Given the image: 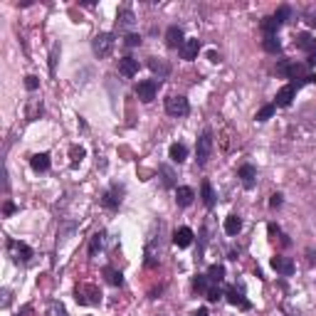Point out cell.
<instances>
[{
    "label": "cell",
    "mask_w": 316,
    "mask_h": 316,
    "mask_svg": "<svg viewBox=\"0 0 316 316\" xmlns=\"http://www.w3.org/2000/svg\"><path fill=\"white\" fill-rule=\"evenodd\" d=\"M114 32H101V35H96L94 40H92V52H94L99 59H104V57L111 55V50H114Z\"/></svg>",
    "instance_id": "cell-2"
},
{
    "label": "cell",
    "mask_w": 316,
    "mask_h": 316,
    "mask_svg": "<svg viewBox=\"0 0 316 316\" xmlns=\"http://www.w3.org/2000/svg\"><path fill=\"white\" fill-rule=\"evenodd\" d=\"M210 153H213V134L203 131V136L198 138V146H195V161H198V165H205Z\"/></svg>",
    "instance_id": "cell-4"
},
{
    "label": "cell",
    "mask_w": 316,
    "mask_h": 316,
    "mask_svg": "<svg viewBox=\"0 0 316 316\" xmlns=\"http://www.w3.org/2000/svg\"><path fill=\"white\" fill-rule=\"evenodd\" d=\"M149 67H151L153 74H158V79H163V77L171 74V65H168L165 59H161V57H151V59H149Z\"/></svg>",
    "instance_id": "cell-15"
},
{
    "label": "cell",
    "mask_w": 316,
    "mask_h": 316,
    "mask_svg": "<svg viewBox=\"0 0 316 316\" xmlns=\"http://www.w3.org/2000/svg\"><path fill=\"white\" fill-rule=\"evenodd\" d=\"M134 23H136L134 10H131V8H121V10H119V15H116V25H119V30L134 28Z\"/></svg>",
    "instance_id": "cell-16"
},
{
    "label": "cell",
    "mask_w": 316,
    "mask_h": 316,
    "mask_svg": "<svg viewBox=\"0 0 316 316\" xmlns=\"http://www.w3.org/2000/svg\"><path fill=\"white\" fill-rule=\"evenodd\" d=\"M173 242H176L180 249L191 247L193 245V230L191 227H178V230L173 233Z\"/></svg>",
    "instance_id": "cell-14"
},
{
    "label": "cell",
    "mask_w": 316,
    "mask_h": 316,
    "mask_svg": "<svg viewBox=\"0 0 316 316\" xmlns=\"http://www.w3.org/2000/svg\"><path fill=\"white\" fill-rule=\"evenodd\" d=\"M15 210H17V205H15V203H10V200H8V203H5V207H3V213H5V215H13Z\"/></svg>",
    "instance_id": "cell-43"
},
{
    "label": "cell",
    "mask_w": 316,
    "mask_h": 316,
    "mask_svg": "<svg viewBox=\"0 0 316 316\" xmlns=\"http://www.w3.org/2000/svg\"><path fill=\"white\" fill-rule=\"evenodd\" d=\"M30 165H32L35 173H45V171H50V153H35V156L30 158Z\"/></svg>",
    "instance_id": "cell-17"
},
{
    "label": "cell",
    "mask_w": 316,
    "mask_h": 316,
    "mask_svg": "<svg viewBox=\"0 0 316 316\" xmlns=\"http://www.w3.org/2000/svg\"><path fill=\"white\" fill-rule=\"evenodd\" d=\"M309 82H314V84H316V74H309Z\"/></svg>",
    "instance_id": "cell-49"
},
{
    "label": "cell",
    "mask_w": 316,
    "mask_h": 316,
    "mask_svg": "<svg viewBox=\"0 0 316 316\" xmlns=\"http://www.w3.org/2000/svg\"><path fill=\"white\" fill-rule=\"evenodd\" d=\"M193 289L195 291H200V294H207V289H210V279H207V275H198L195 279H193Z\"/></svg>",
    "instance_id": "cell-28"
},
{
    "label": "cell",
    "mask_w": 316,
    "mask_h": 316,
    "mask_svg": "<svg viewBox=\"0 0 316 316\" xmlns=\"http://www.w3.org/2000/svg\"><path fill=\"white\" fill-rule=\"evenodd\" d=\"M297 84L291 82V84H287V87H282L279 92H277V96H275V107H289L291 104V99L297 96Z\"/></svg>",
    "instance_id": "cell-9"
},
{
    "label": "cell",
    "mask_w": 316,
    "mask_h": 316,
    "mask_svg": "<svg viewBox=\"0 0 316 316\" xmlns=\"http://www.w3.org/2000/svg\"><path fill=\"white\" fill-rule=\"evenodd\" d=\"M289 15H291V10H289V5H282V8H279V10H277V13H275V17H277V20H279V23H282V25H284V23H287V20H289Z\"/></svg>",
    "instance_id": "cell-37"
},
{
    "label": "cell",
    "mask_w": 316,
    "mask_h": 316,
    "mask_svg": "<svg viewBox=\"0 0 316 316\" xmlns=\"http://www.w3.org/2000/svg\"><path fill=\"white\" fill-rule=\"evenodd\" d=\"M279 28H282V23L277 20L275 15H269V17L262 20V32H264V37H277Z\"/></svg>",
    "instance_id": "cell-21"
},
{
    "label": "cell",
    "mask_w": 316,
    "mask_h": 316,
    "mask_svg": "<svg viewBox=\"0 0 316 316\" xmlns=\"http://www.w3.org/2000/svg\"><path fill=\"white\" fill-rule=\"evenodd\" d=\"M104 277H107V282H109L111 287H124V275H121L119 269H114V267H104Z\"/></svg>",
    "instance_id": "cell-24"
},
{
    "label": "cell",
    "mask_w": 316,
    "mask_h": 316,
    "mask_svg": "<svg viewBox=\"0 0 316 316\" xmlns=\"http://www.w3.org/2000/svg\"><path fill=\"white\" fill-rule=\"evenodd\" d=\"M294 45H297L299 50H304V52H309V55L316 50V40L309 35V32H299V35H297V40H294Z\"/></svg>",
    "instance_id": "cell-20"
},
{
    "label": "cell",
    "mask_w": 316,
    "mask_h": 316,
    "mask_svg": "<svg viewBox=\"0 0 316 316\" xmlns=\"http://www.w3.org/2000/svg\"><path fill=\"white\" fill-rule=\"evenodd\" d=\"M101 247H104V233L92 235V242H89V257H96Z\"/></svg>",
    "instance_id": "cell-27"
},
{
    "label": "cell",
    "mask_w": 316,
    "mask_h": 316,
    "mask_svg": "<svg viewBox=\"0 0 316 316\" xmlns=\"http://www.w3.org/2000/svg\"><path fill=\"white\" fill-rule=\"evenodd\" d=\"M121 195H124L121 185H111V191H107L101 195V205L109 207V210H116V207L121 205Z\"/></svg>",
    "instance_id": "cell-7"
},
{
    "label": "cell",
    "mask_w": 316,
    "mask_h": 316,
    "mask_svg": "<svg viewBox=\"0 0 316 316\" xmlns=\"http://www.w3.org/2000/svg\"><path fill=\"white\" fill-rule=\"evenodd\" d=\"M161 176H163L165 188H173V185H176V176H173V171H171L168 165H161Z\"/></svg>",
    "instance_id": "cell-32"
},
{
    "label": "cell",
    "mask_w": 316,
    "mask_h": 316,
    "mask_svg": "<svg viewBox=\"0 0 316 316\" xmlns=\"http://www.w3.org/2000/svg\"><path fill=\"white\" fill-rule=\"evenodd\" d=\"M198 52H200V40H198V37L185 40V45L180 47V57H183V59H188V62H193V59L198 57Z\"/></svg>",
    "instance_id": "cell-13"
},
{
    "label": "cell",
    "mask_w": 316,
    "mask_h": 316,
    "mask_svg": "<svg viewBox=\"0 0 316 316\" xmlns=\"http://www.w3.org/2000/svg\"><path fill=\"white\" fill-rule=\"evenodd\" d=\"M207 279H210V284H220L222 279H225V267L222 264H213L207 269Z\"/></svg>",
    "instance_id": "cell-26"
},
{
    "label": "cell",
    "mask_w": 316,
    "mask_h": 316,
    "mask_svg": "<svg viewBox=\"0 0 316 316\" xmlns=\"http://www.w3.org/2000/svg\"><path fill=\"white\" fill-rule=\"evenodd\" d=\"M205 297H207V302H220V299H222V289L218 287V284H213V287L207 289Z\"/></svg>",
    "instance_id": "cell-34"
},
{
    "label": "cell",
    "mask_w": 316,
    "mask_h": 316,
    "mask_svg": "<svg viewBox=\"0 0 316 316\" xmlns=\"http://www.w3.org/2000/svg\"><path fill=\"white\" fill-rule=\"evenodd\" d=\"M237 178H240V183H242L247 191H249V188H255V183H257V168H255V165H249V163L240 165Z\"/></svg>",
    "instance_id": "cell-8"
},
{
    "label": "cell",
    "mask_w": 316,
    "mask_h": 316,
    "mask_svg": "<svg viewBox=\"0 0 316 316\" xmlns=\"http://www.w3.org/2000/svg\"><path fill=\"white\" fill-rule=\"evenodd\" d=\"M240 230H242V220L237 215H227L225 218V233L230 237H235V235H240Z\"/></svg>",
    "instance_id": "cell-25"
},
{
    "label": "cell",
    "mask_w": 316,
    "mask_h": 316,
    "mask_svg": "<svg viewBox=\"0 0 316 316\" xmlns=\"http://www.w3.org/2000/svg\"><path fill=\"white\" fill-rule=\"evenodd\" d=\"M193 316H210V314H207L205 309H198V311H195V314H193Z\"/></svg>",
    "instance_id": "cell-48"
},
{
    "label": "cell",
    "mask_w": 316,
    "mask_h": 316,
    "mask_svg": "<svg viewBox=\"0 0 316 316\" xmlns=\"http://www.w3.org/2000/svg\"><path fill=\"white\" fill-rule=\"evenodd\" d=\"M119 72H121L124 77H136L138 74V59H134V57L119 59Z\"/></svg>",
    "instance_id": "cell-18"
},
{
    "label": "cell",
    "mask_w": 316,
    "mask_h": 316,
    "mask_svg": "<svg viewBox=\"0 0 316 316\" xmlns=\"http://www.w3.org/2000/svg\"><path fill=\"white\" fill-rule=\"evenodd\" d=\"M74 299L82 306H94V304L101 302V291L94 284H77L74 287Z\"/></svg>",
    "instance_id": "cell-1"
},
{
    "label": "cell",
    "mask_w": 316,
    "mask_h": 316,
    "mask_svg": "<svg viewBox=\"0 0 316 316\" xmlns=\"http://www.w3.org/2000/svg\"><path fill=\"white\" fill-rule=\"evenodd\" d=\"M124 45H126V47H136V45H141V35H136V32H131V35H126Z\"/></svg>",
    "instance_id": "cell-40"
},
{
    "label": "cell",
    "mask_w": 316,
    "mask_h": 316,
    "mask_svg": "<svg viewBox=\"0 0 316 316\" xmlns=\"http://www.w3.org/2000/svg\"><path fill=\"white\" fill-rule=\"evenodd\" d=\"M168 156H171L173 163H183V161L188 158V149H185V143H173L171 151H168Z\"/></svg>",
    "instance_id": "cell-23"
},
{
    "label": "cell",
    "mask_w": 316,
    "mask_h": 316,
    "mask_svg": "<svg viewBox=\"0 0 316 316\" xmlns=\"http://www.w3.org/2000/svg\"><path fill=\"white\" fill-rule=\"evenodd\" d=\"M272 269L282 277H291L294 275V262L289 257H272Z\"/></svg>",
    "instance_id": "cell-12"
},
{
    "label": "cell",
    "mask_w": 316,
    "mask_h": 316,
    "mask_svg": "<svg viewBox=\"0 0 316 316\" xmlns=\"http://www.w3.org/2000/svg\"><path fill=\"white\" fill-rule=\"evenodd\" d=\"M289 69H291V62H289V59H282V62L277 65V77L289 79Z\"/></svg>",
    "instance_id": "cell-33"
},
{
    "label": "cell",
    "mask_w": 316,
    "mask_h": 316,
    "mask_svg": "<svg viewBox=\"0 0 316 316\" xmlns=\"http://www.w3.org/2000/svg\"><path fill=\"white\" fill-rule=\"evenodd\" d=\"M8 252H10V257H13V262H30L32 260V247H28L25 242H17V240H8Z\"/></svg>",
    "instance_id": "cell-5"
},
{
    "label": "cell",
    "mask_w": 316,
    "mask_h": 316,
    "mask_svg": "<svg viewBox=\"0 0 316 316\" xmlns=\"http://www.w3.org/2000/svg\"><path fill=\"white\" fill-rule=\"evenodd\" d=\"M82 158H84V149L82 146H74V149H72V165H77Z\"/></svg>",
    "instance_id": "cell-39"
},
{
    "label": "cell",
    "mask_w": 316,
    "mask_h": 316,
    "mask_svg": "<svg viewBox=\"0 0 316 316\" xmlns=\"http://www.w3.org/2000/svg\"><path fill=\"white\" fill-rule=\"evenodd\" d=\"M156 92H158V82H156V79H143V82L136 84V96L143 104L153 101V99H156Z\"/></svg>",
    "instance_id": "cell-6"
},
{
    "label": "cell",
    "mask_w": 316,
    "mask_h": 316,
    "mask_svg": "<svg viewBox=\"0 0 316 316\" xmlns=\"http://www.w3.org/2000/svg\"><path fill=\"white\" fill-rule=\"evenodd\" d=\"M200 198H203L205 207H215V191H213L210 180H203V185H200Z\"/></svg>",
    "instance_id": "cell-22"
},
{
    "label": "cell",
    "mask_w": 316,
    "mask_h": 316,
    "mask_svg": "<svg viewBox=\"0 0 316 316\" xmlns=\"http://www.w3.org/2000/svg\"><path fill=\"white\" fill-rule=\"evenodd\" d=\"M37 77H32V74H30V77H25V87H28L30 92H35V89H37Z\"/></svg>",
    "instance_id": "cell-42"
},
{
    "label": "cell",
    "mask_w": 316,
    "mask_h": 316,
    "mask_svg": "<svg viewBox=\"0 0 316 316\" xmlns=\"http://www.w3.org/2000/svg\"><path fill=\"white\" fill-rule=\"evenodd\" d=\"M8 304H10V291L5 289V291H3V306H8Z\"/></svg>",
    "instance_id": "cell-44"
},
{
    "label": "cell",
    "mask_w": 316,
    "mask_h": 316,
    "mask_svg": "<svg viewBox=\"0 0 316 316\" xmlns=\"http://www.w3.org/2000/svg\"><path fill=\"white\" fill-rule=\"evenodd\" d=\"M282 203H284V195H282V193H275V195H272V198H269V207H282Z\"/></svg>",
    "instance_id": "cell-41"
},
{
    "label": "cell",
    "mask_w": 316,
    "mask_h": 316,
    "mask_svg": "<svg viewBox=\"0 0 316 316\" xmlns=\"http://www.w3.org/2000/svg\"><path fill=\"white\" fill-rule=\"evenodd\" d=\"M262 47H264L267 52H272V55L282 52V42L277 40V37H264V40H262Z\"/></svg>",
    "instance_id": "cell-29"
},
{
    "label": "cell",
    "mask_w": 316,
    "mask_h": 316,
    "mask_svg": "<svg viewBox=\"0 0 316 316\" xmlns=\"http://www.w3.org/2000/svg\"><path fill=\"white\" fill-rule=\"evenodd\" d=\"M195 200V191L193 188H188V185H180L178 191H176V203H178L180 207H188Z\"/></svg>",
    "instance_id": "cell-19"
},
{
    "label": "cell",
    "mask_w": 316,
    "mask_h": 316,
    "mask_svg": "<svg viewBox=\"0 0 316 316\" xmlns=\"http://www.w3.org/2000/svg\"><path fill=\"white\" fill-rule=\"evenodd\" d=\"M57 57H59V45H52V52H50V72L55 74L57 67Z\"/></svg>",
    "instance_id": "cell-38"
},
{
    "label": "cell",
    "mask_w": 316,
    "mask_h": 316,
    "mask_svg": "<svg viewBox=\"0 0 316 316\" xmlns=\"http://www.w3.org/2000/svg\"><path fill=\"white\" fill-rule=\"evenodd\" d=\"M210 62H215V65H218V62H220V55H218V52H210Z\"/></svg>",
    "instance_id": "cell-46"
},
{
    "label": "cell",
    "mask_w": 316,
    "mask_h": 316,
    "mask_svg": "<svg viewBox=\"0 0 316 316\" xmlns=\"http://www.w3.org/2000/svg\"><path fill=\"white\" fill-rule=\"evenodd\" d=\"M225 297H227V302L233 304V306H240V309H245V311H247L249 306H252V304H249V299H245L242 287H240V289H237V287H230L227 291H225Z\"/></svg>",
    "instance_id": "cell-11"
},
{
    "label": "cell",
    "mask_w": 316,
    "mask_h": 316,
    "mask_svg": "<svg viewBox=\"0 0 316 316\" xmlns=\"http://www.w3.org/2000/svg\"><path fill=\"white\" fill-rule=\"evenodd\" d=\"M267 230H269V235H272V240H277V237H282V245H291V242H289V237H284V235H282V230L277 227L275 222H272V225H269Z\"/></svg>",
    "instance_id": "cell-36"
},
{
    "label": "cell",
    "mask_w": 316,
    "mask_h": 316,
    "mask_svg": "<svg viewBox=\"0 0 316 316\" xmlns=\"http://www.w3.org/2000/svg\"><path fill=\"white\" fill-rule=\"evenodd\" d=\"M40 114H42V104H40V101H32V104L28 107V119H30V121H35Z\"/></svg>",
    "instance_id": "cell-35"
},
{
    "label": "cell",
    "mask_w": 316,
    "mask_h": 316,
    "mask_svg": "<svg viewBox=\"0 0 316 316\" xmlns=\"http://www.w3.org/2000/svg\"><path fill=\"white\" fill-rule=\"evenodd\" d=\"M309 25H311V28H316V13L309 15Z\"/></svg>",
    "instance_id": "cell-47"
},
{
    "label": "cell",
    "mask_w": 316,
    "mask_h": 316,
    "mask_svg": "<svg viewBox=\"0 0 316 316\" xmlns=\"http://www.w3.org/2000/svg\"><path fill=\"white\" fill-rule=\"evenodd\" d=\"M191 111V104H188V99L183 94H173L165 99V114H171V116H185Z\"/></svg>",
    "instance_id": "cell-3"
},
{
    "label": "cell",
    "mask_w": 316,
    "mask_h": 316,
    "mask_svg": "<svg viewBox=\"0 0 316 316\" xmlns=\"http://www.w3.org/2000/svg\"><path fill=\"white\" fill-rule=\"evenodd\" d=\"M275 111H277L275 104H267V107H262V109L257 111V116H255V119H257V121H267V119H272V116H275Z\"/></svg>",
    "instance_id": "cell-30"
},
{
    "label": "cell",
    "mask_w": 316,
    "mask_h": 316,
    "mask_svg": "<svg viewBox=\"0 0 316 316\" xmlns=\"http://www.w3.org/2000/svg\"><path fill=\"white\" fill-rule=\"evenodd\" d=\"M165 45H168V47H173V50H180V47L185 45L183 30H180L178 25H171V28L165 30Z\"/></svg>",
    "instance_id": "cell-10"
},
{
    "label": "cell",
    "mask_w": 316,
    "mask_h": 316,
    "mask_svg": "<svg viewBox=\"0 0 316 316\" xmlns=\"http://www.w3.org/2000/svg\"><path fill=\"white\" fill-rule=\"evenodd\" d=\"M306 65H309V67H314V65H316V50H314V52H311V55H309V59H306Z\"/></svg>",
    "instance_id": "cell-45"
},
{
    "label": "cell",
    "mask_w": 316,
    "mask_h": 316,
    "mask_svg": "<svg viewBox=\"0 0 316 316\" xmlns=\"http://www.w3.org/2000/svg\"><path fill=\"white\" fill-rule=\"evenodd\" d=\"M45 316H67V309H65V306H62L59 302H52L50 306H47Z\"/></svg>",
    "instance_id": "cell-31"
}]
</instances>
